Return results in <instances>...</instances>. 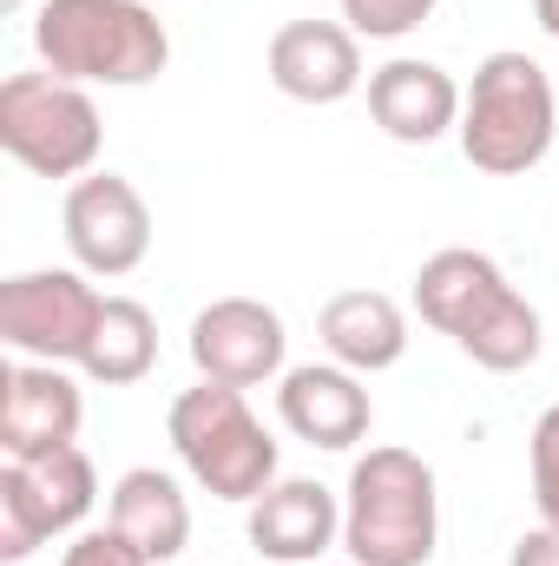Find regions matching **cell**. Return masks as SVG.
Instances as JSON below:
<instances>
[{"label":"cell","mask_w":559,"mask_h":566,"mask_svg":"<svg viewBox=\"0 0 559 566\" xmlns=\"http://www.w3.org/2000/svg\"><path fill=\"white\" fill-rule=\"evenodd\" d=\"M415 310L428 329H441L467 363L494 376H520L540 363V310L507 283L487 251L447 244L415 271Z\"/></svg>","instance_id":"6da1fadb"},{"label":"cell","mask_w":559,"mask_h":566,"mask_svg":"<svg viewBox=\"0 0 559 566\" xmlns=\"http://www.w3.org/2000/svg\"><path fill=\"white\" fill-rule=\"evenodd\" d=\"M33 53L73 86H151L171 66V33L145 0H40Z\"/></svg>","instance_id":"7a4b0ae2"},{"label":"cell","mask_w":559,"mask_h":566,"mask_svg":"<svg viewBox=\"0 0 559 566\" xmlns=\"http://www.w3.org/2000/svg\"><path fill=\"white\" fill-rule=\"evenodd\" d=\"M441 541L434 468L415 448H369L342 488V554L356 566H428Z\"/></svg>","instance_id":"3957f363"},{"label":"cell","mask_w":559,"mask_h":566,"mask_svg":"<svg viewBox=\"0 0 559 566\" xmlns=\"http://www.w3.org/2000/svg\"><path fill=\"white\" fill-rule=\"evenodd\" d=\"M559 139V93L534 53H487L474 66V86L461 99V151L487 178L534 171Z\"/></svg>","instance_id":"277c9868"},{"label":"cell","mask_w":559,"mask_h":566,"mask_svg":"<svg viewBox=\"0 0 559 566\" xmlns=\"http://www.w3.org/2000/svg\"><path fill=\"white\" fill-rule=\"evenodd\" d=\"M165 434H171V448H178V461H184V474L204 488V494H218V501H238V507H251L277 474V441H271V428L257 422V409L244 402V389H224V382H198V389H184L178 402H171V416H165Z\"/></svg>","instance_id":"5b68a950"},{"label":"cell","mask_w":559,"mask_h":566,"mask_svg":"<svg viewBox=\"0 0 559 566\" xmlns=\"http://www.w3.org/2000/svg\"><path fill=\"white\" fill-rule=\"evenodd\" d=\"M0 145L33 178H86L99 165V106L86 86L60 73H7L0 80Z\"/></svg>","instance_id":"8992f818"},{"label":"cell","mask_w":559,"mask_h":566,"mask_svg":"<svg viewBox=\"0 0 559 566\" xmlns=\"http://www.w3.org/2000/svg\"><path fill=\"white\" fill-rule=\"evenodd\" d=\"M93 501H99V474L80 441L53 454L0 461V560H33L46 541L73 534L93 514Z\"/></svg>","instance_id":"52a82bcc"},{"label":"cell","mask_w":559,"mask_h":566,"mask_svg":"<svg viewBox=\"0 0 559 566\" xmlns=\"http://www.w3.org/2000/svg\"><path fill=\"white\" fill-rule=\"evenodd\" d=\"M99 316H106V296L93 290L86 271H20L0 283V343L27 363L80 369Z\"/></svg>","instance_id":"ba28073f"},{"label":"cell","mask_w":559,"mask_h":566,"mask_svg":"<svg viewBox=\"0 0 559 566\" xmlns=\"http://www.w3.org/2000/svg\"><path fill=\"white\" fill-rule=\"evenodd\" d=\"M60 231H66L73 271H86V277H133L151 258V211H145L139 185L119 171L73 178V191L60 205Z\"/></svg>","instance_id":"9c48e42d"},{"label":"cell","mask_w":559,"mask_h":566,"mask_svg":"<svg viewBox=\"0 0 559 566\" xmlns=\"http://www.w3.org/2000/svg\"><path fill=\"white\" fill-rule=\"evenodd\" d=\"M191 369L198 382H224V389H264L283 376V349H289V329L271 303L257 296H218L191 316Z\"/></svg>","instance_id":"30bf717a"},{"label":"cell","mask_w":559,"mask_h":566,"mask_svg":"<svg viewBox=\"0 0 559 566\" xmlns=\"http://www.w3.org/2000/svg\"><path fill=\"white\" fill-rule=\"evenodd\" d=\"M271 86L296 106H342L362 86V40L342 20H283L271 33Z\"/></svg>","instance_id":"8fae6325"},{"label":"cell","mask_w":559,"mask_h":566,"mask_svg":"<svg viewBox=\"0 0 559 566\" xmlns=\"http://www.w3.org/2000/svg\"><path fill=\"white\" fill-rule=\"evenodd\" d=\"M80 422H86V396L66 376V363H13L0 376V454L7 461L73 448Z\"/></svg>","instance_id":"7c38bea8"},{"label":"cell","mask_w":559,"mask_h":566,"mask_svg":"<svg viewBox=\"0 0 559 566\" xmlns=\"http://www.w3.org/2000/svg\"><path fill=\"white\" fill-rule=\"evenodd\" d=\"M277 416L296 441L342 454V448H356L369 434L376 402H369V389H362L356 369H342V363H303V369H283L277 376Z\"/></svg>","instance_id":"4fadbf2b"},{"label":"cell","mask_w":559,"mask_h":566,"mask_svg":"<svg viewBox=\"0 0 559 566\" xmlns=\"http://www.w3.org/2000/svg\"><path fill=\"white\" fill-rule=\"evenodd\" d=\"M461 99L467 93L454 86V73L434 60H415V53L369 73V119L395 145H434L461 133Z\"/></svg>","instance_id":"5bb4252c"},{"label":"cell","mask_w":559,"mask_h":566,"mask_svg":"<svg viewBox=\"0 0 559 566\" xmlns=\"http://www.w3.org/2000/svg\"><path fill=\"white\" fill-rule=\"evenodd\" d=\"M251 547L271 566H316L342 547V501L323 481H271L251 501Z\"/></svg>","instance_id":"9a60e30c"},{"label":"cell","mask_w":559,"mask_h":566,"mask_svg":"<svg viewBox=\"0 0 559 566\" xmlns=\"http://www.w3.org/2000/svg\"><path fill=\"white\" fill-rule=\"evenodd\" d=\"M316 336H323L329 363H342L356 376H382L409 356V316L389 290H336L316 316Z\"/></svg>","instance_id":"2e32d148"},{"label":"cell","mask_w":559,"mask_h":566,"mask_svg":"<svg viewBox=\"0 0 559 566\" xmlns=\"http://www.w3.org/2000/svg\"><path fill=\"white\" fill-rule=\"evenodd\" d=\"M106 527L126 534L151 566H171L191 547V501H184L178 474H165V468H126L113 481Z\"/></svg>","instance_id":"e0dca14e"},{"label":"cell","mask_w":559,"mask_h":566,"mask_svg":"<svg viewBox=\"0 0 559 566\" xmlns=\"http://www.w3.org/2000/svg\"><path fill=\"white\" fill-rule=\"evenodd\" d=\"M158 363V316L145 310L139 296H106V316L93 329V349H86V382H106V389H133L151 376Z\"/></svg>","instance_id":"ac0fdd59"},{"label":"cell","mask_w":559,"mask_h":566,"mask_svg":"<svg viewBox=\"0 0 559 566\" xmlns=\"http://www.w3.org/2000/svg\"><path fill=\"white\" fill-rule=\"evenodd\" d=\"M441 0H342V27L356 40H409Z\"/></svg>","instance_id":"d6986e66"},{"label":"cell","mask_w":559,"mask_h":566,"mask_svg":"<svg viewBox=\"0 0 559 566\" xmlns=\"http://www.w3.org/2000/svg\"><path fill=\"white\" fill-rule=\"evenodd\" d=\"M527 468H534V507L540 521L559 527V402L534 422V441H527Z\"/></svg>","instance_id":"ffe728a7"},{"label":"cell","mask_w":559,"mask_h":566,"mask_svg":"<svg viewBox=\"0 0 559 566\" xmlns=\"http://www.w3.org/2000/svg\"><path fill=\"white\" fill-rule=\"evenodd\" d=\"M60 566H151V560H145V554L133 547V541H126V534L99 527V534H80V541L60 554Z\"/></svg>","instance_id":"44dd1931"},{"label":"cell","mask_w":559,"mask_h":566,"mask_svg":"<svg viewBox=\"0 0 559 566\" xmlns=\"http://www.w3.org/2000/svg\"><path fill=\"white\" fill-rule=\"evenodd\" d=\"M507 566H559V527H547V521H540L534 534H520V541H514V560H507Z\"/></svg>","instance_id":"7402d4cb"},{"label":"cell","mask_w":559,"mask_h":566,"mask_svg":"<svg viewBox=\"0 0 559 566\" xmlns=\"http://www.w3.org/2000/svg\"><path fill=\"white\" fill-rule=\"evenodd\" d=\"M534 20H540L547 40H559V0H534Z\"/></svg>","instance_id":"603a6c76"},{"label":"cell","mask_w":559,"mask_h":566,"mask_svg":"<svg viewBox=\"0 0 559 566\" xmlns=\"http://www.w3.org/2000/svg\"><path fill=\"white\" fill-rule=\"evenodd\" d=\"M0 7H7V13H20V7H27V0H0Z\"/></svg>","instance_id":"cb8c5ba5"}]
</instances>
